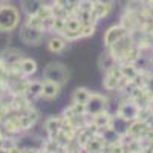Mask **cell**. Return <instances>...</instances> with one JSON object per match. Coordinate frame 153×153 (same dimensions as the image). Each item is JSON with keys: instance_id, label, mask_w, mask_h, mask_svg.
Instances as JSON below:
<instances>
[{"instance_id": "1", "label": "cell", "mask_w": 153, "mask_h": 153, "mask_svg": "<svg viewBox=\"0 0 153 153\" xmlns=\"http://www.w3.org/2000/svg\"><path fill=\"white\" fill-rule=\"evenodd\" d=\"M20 23V12L12 5H0V31H14Z\"/></svg>"}, {"instance_id": "2", "label": "cell", "mask_w": 153, "mask_h": 153, "mask_svg": "<svg viewBox=\"0 0 153 153\" xmlns=\"http://www.w3.org/2000/svg\"><path fill=\"white\" fill-rule=\"evenodd\" d=\"M133 48H135L133 38H132V35L129 32H127L124 37H121L120 40H117L109 48V52L115 57L117 61H127Z\"/></svg>"}, {"instance_id": "3", "label": "cell", "mask_w": 153, "mask_h": 153, "mask_svg": "<svg viewBox=\"0 0 153 153\" xmlns=\"http://www.w3.org/2000/svg\"><path fill=\"white\" fill-rule=\"evenodd\" d=\"M43 76L48 81H54V83L63 86L69 80V71L65 65H61V63H49L45 69V72H43Z\"/></svg>"}, {"instance_id": "4", "label": "cell", "mask_w": 153, "mask_h": 153, "mask_svg": "<svg viewBox=\"0 0 153 153\" xmlns=\"http://www.w3.org/2000/svg\"><path fill=\"white\" fill-rule=\"evenodd\" d=\"M139 112H141V107H139L133 100H127L123 104H120L117 115L126 123H133L136 120H139Z\"/></svg>"}, {"instance_id": "5", "label": "cell", "mask_w": 153, "mask_h": 153, "mask_svg": "<svg viewBox=\"0 0 153 153\" xmlns=\"http://www.w3.org/2000/svg\"><path fill=\"white\" fill-rule=\"evenodd\" d=\"M106 106H107V100L100 95V94H92L89 97L87 103H86V113L94 117V115L100 113V112H104L106 110Z\"/></svg>"}, {"instance_id": "6", "label": "cell", "mask_w": 153, "mask_h": 153, "mask_svg": "<svg viewBox=\"0 0 153 153\" xmlns=\"http://www.w3.org/2000/svg\"><path fill=\"white\" fill-rule=\"evenodd\" d=\"M43 34H45V31L35 29V28L29 26V25H25L20 31V38L26 45H38L43 38Z\"/></svg>"}, {"instance_id": "7", "label": "cell", "mask_w": 153, "mask_h": 153, "mask_svg": "<svg viewBox=\"0 0 153 153\" xmlns=\"http://www.w3.org/2000/svg\"><path fill=\"white\" fill-rule=\"evenodd\" d=\"M127 34V29L123 26V25H115V26H110L106 32H104V46L110 48L117 40H120L121 37H124Z\"/></svg>"}, {"instance_id": "8", "label": "cell", "mask_w": 153, "mask_h": 153, "mask_svg": "<svg viewBox=\"0 0 153 153\" xmlns=\"http://www.w3.org/2000/svg\"><path fill=\"white\" fill-rule=\"evenodd\" d=\"M2 123V130L5 133H11V135H14V133H20L23 129H22V121H20V115H9L8 118H5L3 121H0Z\"/></svg>"}, {"instance_id": "9", "label": "cell", "mask_w": 153, "mask_h": 153, "mask_svg": "<svg viewBox=\"0 0 153 153\" xmlns=\"http://www.w3.org/2000/svg\"><path fill=\"white\" fill-rule=\"evenodd\" d=\"M121 76H123V75H121V72H120V68L115 66L112 71L106 72L104 80H103V86L107 89V91H117Z\"/></svg>"}, {"instance_id": "10", "label": "cell", "mask_w": 153, "mask_h": 153, "mask_svg": "<svg viewBox=\"0 0 153 153\" xmlns=\"http://www.w3.org/2000/svg\"><path fill=\"white\" fill-rule=\"evenodd\" d=\"M61 124H63V118L60 117H51L46 120L45 123V129L49 133V139H55L61 130Z\"/></svg>"}, {"instance_id": "11", "label": "cell", "mask_w": 153, "mask_h": 153, "mask_svg": "<svg viewBox=\"0 0 153 153\" xmlns=\"http://www.w3.org/2000/svg\"><path fill=\"white\" fill-rule=\"evenodd\" d=\"M121 25L127 29V32H132V31L138 29L139 28V16H138V12L127 11L126 14L123 16V19H121Z\"/></svg>"}, {"instance_id": "12", "label": "cell", "mask_w": 153, "mask_h": 153, "mask_svg": "<svg viewBox=\"0 0 153 153\" xmlns=\"http://www.w3.org/2000/svg\"><path fill=\"white\" fill-rule=\"evenodd\" d=\"M91 121H92V124L97 127L98 130L113 126V120H112V117H110V115H109L106 110H104V112H100V113H97V115H94Z\"/></svg>"}, {"instance_id": "13", "label": "cell", "mask_w": 153, "mask_h": 153, "mask_svg": "<svg viewBox=\"0 0 153 153\" xmlns=\"http://www.w3.org/2000/svg\"><path fill=\"white\" fill-rule=\"evenodd\" d=\"M0 60H2L6 66H16L23 60V54L20 52V51H17V49H8V51H5V52L2 54Z\"/></svg>"}, {"instance_id": "14", "label": "cell", "mask_w": 153, "mask_h": 153, "mask_svg": "<svg viewBox=\"0 0 153 153\" xmlns=\"http://www.w3.org/2000/svg\"><path fill=\"white\" fill-rule=\"evenodd\" d=\"M23 11L28 16H35L43 5H46V0H20Z\"/></svg>"}, {"instance_id": "15", "label": "cell", "mask_w": 153, "mask_h": 153, "mask_svg": "<svg viewBox=\"0 0 153 153\" xmlns=\"http://www.w3.org/2000/svg\"><path fill=\"white\" fill-rule=\"evenodd\" d=\"M60 84L54 83V81H48V80H43V92H42V97L46 98V100H54L58 97L60 94Z\"/></svg>"}, {"instance_id": "16", "label": "cell", "mask_w": 153, "mask_h": 153, "mask_svg": "<svg viewBox=\"0 0 153 153\" xmlns=\"http://www.w3.org/2000/svg\"><path fill=\"white\" fill-rule=\"evenodd\" d=\"M110 9L112 8L104 5L103 2H100V0H94V8H92V19H94V22L97 23L98 20L104 19L110 12Z\"/></svg>"}, {"instance_id": "17", "label": "cell", "mask_w": 153, "mask_h": 153, "mask_svg": "<svg viewBox=\"0 0 153 153\" xmlns=\"http://www.w3.org/2000/svg\"><path fill=\"white\" fill-rule=\"evenodd\" d=\"M149 130V127L146 124V121H141V120H136L133 123H130V127H129V130H127V133H130L133 138H138V139H141L146 132Z\"/></svg>"}, {"instance_id": "18", "label": "cell", "mask_w": 153, "mask_h": 153, "mask_svg": "<svg viewBox=\"0 0 153 153\" xmlns=\"http://www.w3.org/2000/svg\"><path fill=\"white\" fill-rule=\"evenodd\" d=\"M120 72H121V75L124 76V78L132 81L135 76L139 74V69L136 68V65H135V63H132V61H123V65L120 66Z\"/></svg>"}, {"instance_id": "19", "label": "cell", "mask_w": 153, "mask_h": 153, "mask_svg": "<svg viewBox=\"0 0 153 153\" xmlns=\"http://www.w3.org/2000/svg\"><path fill=\"white\" fill-rule=\"evenodd\" d=\"M98 66L104 72H109L117 66V60H115V57L110 52H104V54H101V57L98 60Z\"/></svg>"}, {"instance_id": "20", "label": "cell", "mask_w": 153, "mask_h": 153, "mask_svg": "<svg viewBox=\"0 0 153 153\" xmlns=\"http://www.w3.org/2000/svg\"><path fill=\"white\" fill-rule=\"evenodd\" d=\"M42 92H43V81L40 80H34V81H29L28 84V92H26V97L28 98H37V97H42Z\"/></svg>"}, {"instance_id": "21", "label": "cell", "mask_w": 153, "mask_h": 153, "mask_svg": "<svg viewBox=\"0 0 153 153\" xmlns=\"http://www.w3.org/2000/svg\"><path fill=\"white\" fill-rule=\"evenodd\" d=\"M106 147V143H104V139L101 138L100 133H97L95 136H92V139L87 143V146L84 147L87 152H100V150H103Z\"/></svg>"}, {"instance_id": "22", "label": "cell", "mask_w": 153, "mask_h": 153, "mask_svg": "<svg viewBox=\"0 0 153 153\" xmlns=\"http://www.w3.org/2000/svg\"><path fill=\"white\" fill-rule=\"evenodd\" d=\"M19 66H20V69H22V74L26 76V75H32V74H35V71H37V63L34 61V60H31V58H23L20 63H19Z\"/></svg>"}, {"instance_id": "23", "label": "cell", "mask_w": 153, "mask_h": 153, "mask_svg": "<svg viewBox=\"0 0 153 153\" xmlns=\"http://www.w3.org/2000/svg\"><path fill=\"white\" fill-rule=\"evenodd\" d=\"M91 95H92V94L89 92L86 87H78V89H75V92H74V95H72V100H74V103L86 104Z\"/></svg>"}, {"instance_id": "24", "label": "cell", "mask_w": 153, "mask_h": 153, "mask_svg": "<svg viewBox=\"0 0 153 153\" xmlns=\"http://www.w3.org/2000/svg\"><path fill=\"white\" fill-rule=\"evenodd\" d=\"M66 46V40L65 38H61V37H54V38H51L49 43H48V48L51 52H61L63 49H65Z\"/></svg>"}, {"instance_id": "25", "label": "cell", "mask_w": 153, "mask_h": 153, "mask_svg": "<svg viewBox=\"0 0 153 153\" xmlns=\"http://www.w3.org/2000/svg\"><path fill=\"white\" fill-rule=\"evenodd\" d=\"M26 25L35 28V29H42V31H46V22L43 19H40L37 14L35 16H28V20H26Z\"/></svg>"}, {"instance_id": "26", "label": "cell", "mask_w": 153, "mask_h": 153, "mask_svg": "<svg viewBox=\"0 0 153 153\" xmlns=\"http://www.w3.org/2000/svg\"><path fill=\"white\" fill-rule=\"evenodd\" d=\"M81 37H89V35H94L95 32V25L94 23H86V25H81Z\"/></svg>"}, {"instance_id": "27", "label": "cell", "mask_w": 153, "mask_h": 153, "mask_svg": "<svg viewBox=\"0 0 153 153\" xmlns=\"http://www.w3.org/2000/svg\"><path fill=\"white\" fill-rule=\"evenodd\" d=\"M72 110L75 115H87L86 113V104H80V103H74L72 106Z\"/></svg>"}, {"instance_id": "28", "label": "cell", "mask_w": 153, "mask_h": 153, "mask_svg": "<svg viewBox=\"0 0 153 153\" xmlns=\"http://www.w3.org/2000/svg\"><path fill=\"white\" fill-rule=\"evenodd\" d=\"M146 89L149 91V94L153 97V75L147 76V83H146Z\"/></svg>"}, {"instance_id": "29", "label": "cell", "mask_w": 153, "mask_h": 153, "mask_svg": "<svg viewBox=\"0 0 153 153\" xmlns=\"http://www.w3.org/2000/svg\"><path fill=\"white\" fill-rule=\"evenodd\" d=\"M141 153H153V141L152 143H149L144 149H143V152Z\"/></svg>"}, {"instance_id": "30", "label": "cell", "mask_w": 153, "mask_h": 153, "mask_svg": "<svg viewBox=\"0 0 153 153\" xmlns=\"http://www.w3.org/2000/svg\"><path fill=\"white\" fill-rule=\"evenodd\" d=\"M146 124H147V127L149 129H153V112H152V115L146 120Z\"/></svg>"}, {"instance_id": "31", "label": "cell", "mask_w": 153, "mask_h": 153, "mask_svg": "<svg viewBox=\"0 0 153 153\" xmlns=\"http://www.w3.org/2000/svg\"><path fill=\"white\" fill-rule=\"evenodd\" d=\"M0 153H9V150L5 149V147H2V149H0Z\"/></svg>"}, {"instance_id": "32", "label": "cell", "mask_w": 153, "mask_h": 153, "mask_svg": "<svg viewBox=\"0 0 153 153\" xmlns=\"http://www.w3.org/2000/svg\"><path fill=\"white\" fill-rule=\"evenodd\" d=\"M87 153H98V152H87Z\"/></svg>"}]
</instances>
